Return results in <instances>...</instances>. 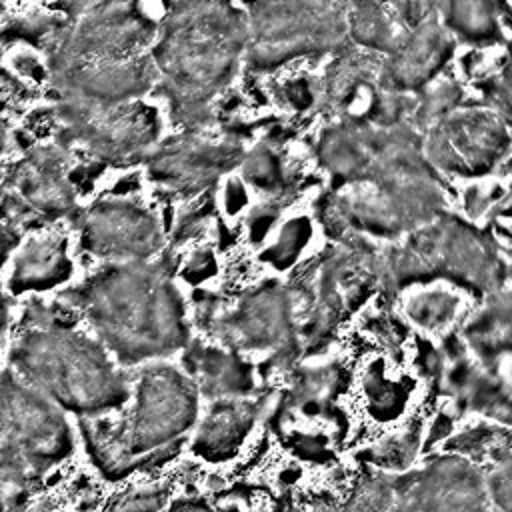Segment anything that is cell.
Returning a JSON list of instances; mask_svg holds the SVG:
<instances>
[{
    "label": "cell",
    "instance_id": "d6986e66",
    "mask_svg": "<svg viewBox=\"0 0 512 512\" xmlns=\"http://www.w3.org/2000/svg\"><path fill=\"white\" fill-rule=\"evenodd\" d=\"M336 366H308L294 370L292 384L280 398V408L298 410H320L328 404L334 390L338 388Z\"/></svg>",
    "mask_w": 512,
    "mask_h": 512
},
{
    "label": "cell",
    "instance_id": "4dcf8cb0",
    "mask_svg": "<svg viewBox=\"0 0 512 512\" xmlns=\"http://www.w3.org/2000/svg\"><path fill=\"white\" fill-rule=\"evenodd\" d=\"M224 512H240V510H236V508H230V510H224Z\"/></svg>",
    "mask_w": 512,
    "mask_h": 512
},
{
    "label": "cell",
    "instance_id": "8992f818",
    "mask_svg": "<svg viewBox=\"0 0 512 512\" xmlns=\"http://www.w3.org/2000/svg\"><path fill=\"white\" fill-rule=\"evenodd\" d=\"M436 276L452 278L476 290H490L498 284L500 262L480 234L448 220L414 230L404 246L382 258L380 278L392 286Z\"/></svg>",
    "mask_w": 512,
    "mask_h": 512
},
{
    "label": "cell",
    "instance_id": "277c9868",
    "mask_svg": "<svg viewBox=\"0 0 512 512\" xmlns=\"http://www.w3.org/2000/svg\"><path fill=\"white\" fill-rule=\"evenodd\" d=\"M198 404L200 392L184 370L162 362L142 368L132 410L124 418L78 420L90 462L108 480L168 462L196 424Z\"/></svg>",
    "mask_w": 512,
    "mask_h": 512
},
{
    "label": "cell",
    "instance_id": "d4e9b609",
    "mask_svg": "<svg viewBox=\"0 0 512 512\" xmlns=\"http://www.w3.org/2000/svg\"><path fill=\"white\" fill-rule=\"evenodd\" d=\"M210 216H212V202L204 200V202H196V204L188 206L176 218V222L172 226L170 242L174 246H180V244L196 238L206 228V222L210 220Z\"/></svg>",
    "mask_w": 512,
    "mask_h": 512
},
{
    "label": "cell",
    "instance_id": "5b68a950",
    "mask_svg": "<svg viewBox=\"0 0 512 512\" xmlns=\"http://www.w3.org/2000/svg\"><path fill=\"white\" fill-rule=\"evenodd\" d=\"M74 450L72 426L56 402L22 380L0 372V472L34 488Z\"/></svg>",
    "mask_w": 512,
    "mask_h": 512
},
{
    "label": "cell",
    "instance_id": "8fae6325",
    "mask_svg": "<svg viewBox=\"0 0 512 512\" xmlns=\"http://www.w3.org/2000/svg\"><path fill=\"white\" fill-rule=\"evenodd\" d=\"M82 250L108 262L152 260L164 246L158 216L132 198H102L76 214Z\"/></svg>",
    "mask_w": 512,
    "mask_h": 512
},
{
    "label": "cell",
    "instance_id": "83f0119b",
    "mask_svg": "<svg viewBox=\"0 0 512 512\" xmlns=\"http://www.w3.org/2000/svg\"><path fill=\"white\" fill-rule=\"evenodd\" d=\"M216 272V256L212 254L210 248L196 250L188 260L186 266L182 268V278L188 282H202L210 278Z\"/></svg>",
    "mask_w": 512,
    "mask_h": 512
},
{
    "label": "cell",
    "instance_id": "4316f807",
    "mask_svg": "<svg viewBox=\"0 0 512 512\" xmlns=\"http://www.w3.org/2000/svg\"><path fill=\"white\" fill-rule=\"evenodd\" d=\"M30 490L0 472V512H26Z\"/></svg>",
    "mask_w": 512,
    "mask_h": 512
},
{
    "label": "cell",
    "instance_id": "9a60e30c",
    "mask_svg": "<svg viewBox=\"0 0 512 512\" xmlns=\"http://www.w3.org/2000/svg\"><path fill=\"white\" fill-rule=\"evenodd\" d=\"M182 370L212 400L248 396L256 388L252 364L222 344L190 342L182 350Z\"/></svg>",
    "mask_w": 512,
    "mask_h": 512
},
{
    "label": "cell",
    "instance_id": "9c48e42d",
    "mask_svg": "<svg viewBox=\"0 0 512 512\" xmlns=\"http://www.w3.org/2000/svg\"><path fill=\"white\" fill-rule=\"evenodd\" d=\"M248 18V60L268 68L340 42V0H254Z\"/></svg>",
    "mask_w": 512,
    "mask_h": 512
},
{
    "label": "cell",
    "instance_id": "30bf717a",
    "mask_svg": "<svg viewBox=\"0 0 512 512\" xmlns=\"http://www.w3.org/2000/svg\"><path fill=\"white\" fill-rule=\"evenodd\" d=\"M58 144L94 160L128 166L146 160L158 140V122L134 102L106 110H74L56 106Z\"/></svg>",
    "mask_w": 512,
    "mask_h": 512
},
{
    "label": "cell",
    "instance_id": "6da1fadb",
    "mask_svg": "<svg viewBox=\"0 0 512 512\" xmlns=\"http://www.w3.org/2000/svg\"><path fill=\"white\" fill-rule=\"evenodd\" d=\"M122 366L158 362L190 344L186 302L172 256L108 262L60 292Z\"/></svg>",
    "mask_w": 512,
    "mask_h": 512
},
{
    "label": "cell",
    "instance_id": "7402d4cb",
    "mask_svg": "<svg viewBox=\"0 0 512 512\" xmlns=\"http://www.w3.org/2000/svg\"><path fill=\"white\" fill-rule=\"evenodd\" d=\"M310 232H312V228L306 218H294V220L286 222L280 228L276 242L266 252H262V260H266L268 264H272L278 270L290 268L296 262L302 248L308 244Z\"/></svg>",
    "mask_w": 512,
    "mask_h": 512
},
{
    "label": "cell",
    "instance_id": "484cf974",
    "mask_svg": "<svg viewBox=\"0 0 512 512\" xmlns=\"http://www.w3.org/2000/svg\"><path fill=\"white\" fill-rule=\"evenodd\" d=\"M488 498L500 512H512V452L504 456L486 480Z\"/></svg>",
    "mask_w": 512,
    "mask_h": 512
},
{
    "label": "cell",
    "instance_id": "7c38bea8",
    "mask_svg": "<svg viewBox=\"0 0 512 512\" xmlns=\"http://www.w3.org/2000/svg\"><path fill=\"white\" fill-rule=\"evenodd\" d=\"M70 150L62 144L32 148L8 168L0 200H6L32 226L70 216L76 210V190L68 178Z\"/></svg>",
    "mask_w": 512,
    "mask_h": 512
},
{
    "label": "cell",
    "instance_id": "e0dca14e",
    "mask_svg": "<svg viewBox=\"0 0 512 512\" xmlns=\"http://www.w3.org/2000/svg\"><path fill=\"white\" fill-rule=\"evenodd\" d=\"M74 272L68 254V236L60 232H44L30 236L18 248L12 260L8 292L12 296L24 292H42L70 280Z\"/></svg>",
    "mask_w": 512,
    "mask_h": 512
},
{
    "label": "cell",
    "instance_id": "603a6c76",
    "mask_svg": "<svg viewBox=\"0 0 512 512\" xmlns=\"http://www.w3.org/2000/svg\"><path fill=\"white\" fill-rule=\"evenodd\" d=\"M394 504H396L394 480L386 476H378L362 482L354 490V494L350 496L342 512H394Z\"/></svg>",
    "mask_w": 512,
    "mask_h": 512
},
{
    "label": "cell",
    "instance_id": "f546056e",
    "mask_svg": "<svg viewBox=\"0 0 512 512\" xmlns=\"http://www.w3.org/2000/svg\"><path fill=\"white\" fill-rule=\"evenodd\" d=\"M8 320H10V300H8V294L0 286V340L4 338Z\"/></svg>",
    "mask_w": 512,
    "mask_h": 512
},
{
    "label": "cell",
    "instance_id": "52a82bcc",
    "mask_svg": "<svg viewBox=\"0 0 512 512\" xmlns=\"http://www.w3.org/2000/svg\"><path fill=\"white\" fill-rule=\"evenodd\" d=\"M68 16L50 40L48 70L142 56L154 24L132 0H68Z\"/></svg>",
    "mask_w": 512,
    "mask_h": 512
},
{
    "label": "cell",
    "instance_id": "5bb4252c",
    "mask_svg": "<svg viewBox=\"0 0 512 512\" xmlns=\"http://www.w3.org/2000/svg\"><path fill=\"white\" fill-rule=\"evenodd\" d=\"M394 488V512H486L488 504L482 474L458 456H442L402 474Z\"/></svg>",
    "mask_w": 512,
    "mask_h": 512
},
{
    "label": "cell",
    "instance_id": "f1b7e54d",
    "mask_svg": "<svg viewBox=\"0 0 512 512\" xmlns=\"http://www.w3.org/2000/svg\"><path fill=\"white\" fill-rule=\"evenodd\" d=\"M166 512H214L204 498H182L176 500Z\"/></svg>",
    "mask_w": 512,
    "mask_h": 512
},
{
    "label": "cell",
    "instance_id": "44dd1931",
    "mask_svg": "<svg viewBox=\"0 0 512 512\" xmlns=\"http://www.w3.org/2000/svg\"><path fill=\"white\" fill-rule=\"evenodd\" d=\"M460 298L446 290H426L412 294L406 304V316L424 330H440L458 314Z\"/></svg>",
    "mask_w": 512,
    "mask_h": 512
},
{
    "label": "cell",
    "instance_id": "2e32d148",
    "mask_svg": "<svg viewBox=\"0 0 512 512\" xmlns=\"http://www.w3.org/2000/svg\"><path fill=\"white\" fill-rule=\"evenodd\" d=\"M264 404V398L248 400L246 396L214 400L192 438V452L210 462L234 456L264 414Z\"/></svg>",
    "mask_w": 512,
    "mask_h": 512
},
{
    "label": "cell",
    "instance_id": "ffe728a7",
    "mask_svg": "<svg viewBox=\"0 0 512 512\" xmlns=\"http://www.w3.org/2000/svg\"><path fill=\"white\" fill-rule=\"evenodd\" d=\"M240 166H242L244 180L252 188L266 192L268 198L288 200L286 178L280 164V156L270 146L258 144L250 152H244Z\"/></svg>",
    "mask_w": 512,
    "mask_h": 512
},
{
    "label": "cell",
    "instance_id": "7a4b0ae2",
    "mask_svg": "<svg viewBox=\"0 0 512 512\" xmlns=\"http://www.w3.org/2000/svg\"><path fill=\"white\" fill-rule=\"evenodd\" d=\"M150 56L174 120L196 130L248 60V18L228 0H178Z\"/></svg>",
    "mask_w": 512,
    "mask_h": 512
},
{
    "label": "cell",
    "instance_id": "ac0fdd59",
    "mask_svg": "<svg viewBox=\"0 0 512 512\" xmlns=\"http://www.w3.org/2000/svg\"><path fill=\"white\" fill-rule=\"evenodd\" d=\"M466 338L482 352L512 350V294L500 296L468 322Z\"/></svg>",
    "mask_w": 512,
    "mask_h": 512
},
{
    "label": "cell",
    "instance_id": "ba28073f",
    "mask_svg": "<svg viewBox=\"0 0 512 512\" xmlns=\"http://www.w3.org/2000/svg\"><path fill=\"white\" fill-rule=\"evenodd\" d=\"M204 330L236 352H270L262 372L290 370L304 354L294 294L288 284L276 280L250 288L226 310L218 306Z\"/></svg>",
    "mask_w": 512,
    "mask_h": 512
},
{
    "label": "cell",
    "instance_id": "4fadbf2b",
    "mask_svg": "<svg viewBox=\"0 0 512 512\" xmlns=\"http://www.w3.org/2000/svg\"><path fill=\"white\" fill-rule=\"evenodd\" d=\"M244 148L232 138H210L186 130L158 142L146 158L148 178L180 196H196L238 166Z\"/></svg>",
    "mask_w": 512,
    "mask_h": 512
},
{
    "label": "cell",
    "instance_id": "3957f363",
    "mask_svg": "<svg viewBox=\"0 0 512 512\" xmlns=\"http://www.w3.org/2000/svg\"><path fill=\"white\" fill-rule=\"evenodd\" d=\"M100 344L74 328L58 306L30 300L8 362L62 410L96 418L120 408L130 396L126 376Z\"/></svg>",
    "mask_w": 512,
    "mask_h": 512
},
{
    "label": "cell",
    "instance_id": "cb8c5ba5",
    "mask_svg": "<svg viewBox=\"0 0 512 512\" xmlns=\"http://www.w3.org/2000/svg\"><path fill=\"white\" fill-rule=\"evenodd\" d=\"M170 496L166 484L136 486L122 492L114 504V512H160Z\"/></svg>",
    "mask_w": 512,
    "mask_h": 512
}]
</instances>
